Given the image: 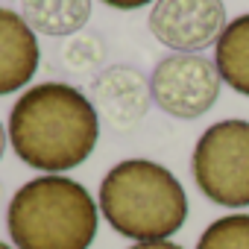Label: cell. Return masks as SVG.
I'll return each instance as SVG.
<instances>
[{
	"instance_id": "13",
	"label": "cell",
	"mask_w": 249,
	"mask_h": 249,
	"mask_svg": "<svg viewBox=\"0 0 249 249\" xmlns=\"http://www.w3.org/2000/svg\"><path fill=\"white\" fill-rule=\"evenodd\" d=\"M100 3H106L111 9H120V12H132V9H141L147 3H156V0H100Z\"/></svg>"
},
{
	"instance_id": "15",
	"label": "cell",
	"mask_w": 249,
	"mask_h": 249,
	"mask_svg": "<svg viewBox=\"0 0 249 249\" xmlns=\"http://www.w3.org/2000/svg\"><path fill=\"white\" fill-rule=\"evenodd\" d=\"M6 153V129H3V123H0V159H3Z\"/></svg>"
},
{
	"instance_id": "17",
	"label": "cell",
	"mask_w": 249,
	"mask_h": 249,
	"mask_svg": "<svg viewBox=\"0 0 249 249\" xmlns=\"http://www.w3.org/2000/svg\"><path fill=\"white\" fill-rule=\"evenodd\" d=\"M0 196H3V185H0Z\"/></svg>"
},
{
	"instance_id": "14",
	"label": "cell",
	"mask_w": 249,
	"mask_h": 249,
	"mask_svg": "<svg viewBox=\"0 0 249 249\" xmlns=\"http://www.w3.org/2000/svg\"><path fill=\"white\" fill-rule=\"evenodd\" d=\"M129 249H185V246H179L173 240H153V243H135Z\"/></svg>"
},
{
	"instance_id": "2",
	"label": "cell",
	"mask_w": 249,
	"mask_h": 249,
	"mask_svg": "<svg viewBox=\"0 0 249 249\" xmlns=\"http://www.w3.org/2000/svg\"><path fill=\"white\" fill-rule=\"evenodd\" d=\"M106 223L135 243L170 240L188 220V196L182 182L159 161L126 159L114 164L97 196Z\"/></svg>"
},
{
	"instance_id": "16",
	"label": "cell",
	"mask_w": 249,
	"mask_h": 249,
	"mask_svg": "<svg viewBox=\"0 0 249 249\" xmlns=\"http://www.w3.org/2000/svg\"><path fill=\"white\" fill-rule=\"evenodd\" d=\"M0 249H15V246H9V243H3V240H0Z\"/></svg>"
},
{
	"instance_id": "6",
	"label": "cell",
	"mask_w": 249,
	"mask_h": 249,
	"mask_svg": "<svg viewBox=\"0 0 249 249\" xmlns=\"http://www.w3.org/2000/svg\"><path fill=\"white\" fill-rule=\"evenodd\" d=\"M223 0H156L147 27L150 33L176 53H199L226 30Z\"/></svg>"
},
{
	"instance_id": "11",
	"label": "cell",
	"mask_w": 249,
	"mask_h": 249,
	"mask_svg": "<svg viewBox=\"0 0 249 249\" xmlns=\"http://www.w3.org/2000/svg\"><path fill=\"white\" fill-rule=\"evenodd\" d=\"M196 249H249V214L214 220L196 240Z\"/></svg>"
},
{
	"instance_id": "10",
	"label": "cell",
	"mask_w": 249,
	"mask_h": 249,
	"mask_svg": "<svg viewBox=\"0 0 249 249\" xmlns=\"http://www.w3.org/2000/svg\"><path fill=\"white\" fill-rule=\"evenodd\" d=\"M214 65L226 85L249 97V12L226 24L214 44Z\"/></svg>"
},
{
	"instance_id": "7",
	"label": "cell",
	"mask_w": 249,
	"mask_h": 249,
	"mask_svg": "<svg viewBox=\"0 0 249 249\" xmlns=\"http://www.w3.org/2000/svg\"><path fill=\"white\" fill-rule=\"evenodd\" d=\"M88 100L94 103L97 114L117 132H129L147 117L153 91L150 79L132 65H108L94 73Z\"/></svg>"
},
{
	"instance_id": "12",
	"label": "cell",
	"mask_w": 249,
	"mask_h": 249,
	"mask_svg": "<svg viewBox=\"0 0 249 249\" xmlns=\"http://www.w3.org/2000/svg\"><path fill=\"white\" fill-rule=\"evenodd\" d=\"M103 62H106V44H103V38L97 33H79L62 50V65L71 73L103 71Z\"/></svg>"
},
{
	"instance_id": "4",
	"label": "cell",
	"mask_w": 249,
	"mask_h": 249,
	"mask_svg": "<svg viewBox=\"0 0 249 249\" xmlns=\"http://www.w3.org/2000/svg\"><path fill=\"white\" fill-rule=\"evenodd\" d=\"M194 182L223 208H249V120L231 117L208 126L191 159Z\"/></svg>"
},
{
	"instance_id": "1",
	"label": "cell",
	"mask_w": 249,
	"mask_h": 249,
	"mask_svg": "<svg viewBox=\"0 0 249 249\" xmlns=\"http://www.w3.org/2000/svg\"><path fill=\"white\" fill-rule=\"evenodd\" d=\"M6 132L27 167L62 176L91 159L100 141V114L76 85L38 82L9 108Z\"/></svg>"
},
{
	"instance_id": "5",
	"label": "cell",
	"mask_w": 249,
	"mask_h": 249,
	"mask_svg": "<svg viewBox=\"0 0 249 249\" xmlns=\"http://www.w3.org/2000/svg\"><path fill=\"white\" fill-rule=\"evenodd\" d=\"M220 85L217 65L199 53L164 56L150 76L153 103L179 120H196L211 111L220 100Z\"/></svg>"
},
{
	"instance_id": "3",
	"label": "cell",
	"mask_w": 249,
	"mask_h": 249,
	"mask_svg": "<svg viewBox=\"0 0 249 249\" xmlns=\"http://www.w3.org/2000/svg\"><path fill=\"white\" fill-rule=\"evenodd\" d=\"M100 205L68 176H36L6 205L15 249H88L97 237Z\"/></svg>"
},
{
	"instance_id": "9",
	"label": "cell",
	"mask_w": 249,
	"mask_h": 249,
	"mask_svg": "<svg viewBox=\"0 0 249 249\" xmlns=\"http://www.w3.org/2000/svg\"><path fill=\"white\" fill-rule=\"evenodd\" d=\"M21 18L50 38L79 36L91 18V0H21Z\"/></svg>"
},
{
	"instance_id": "8",
	"label": "cell",
	"mask_w": 249,
	"mask_h": 249,
	"mask_svg": "<svg viewBox=\"0 0 249 249\" xmlns=\"http://www.w3.org/2000/svg\"><path fill=\"white\" fill-rule=\"evenodd\" d=\"M41 47L21 12L0 6V97L15 94L36 76Z\"/></svg>"
}]
</instances>
